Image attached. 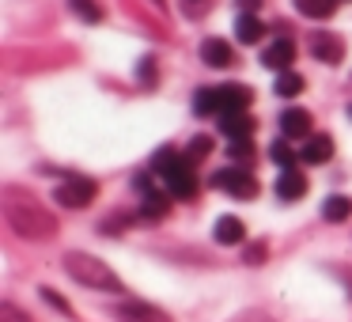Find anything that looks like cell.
I'll return each mask as SVG.
<instances>
[{
	"mask_svg": "<svg viewBox=\"0 0 352 322\" xmlns=\"http://www.w3.org/2000/svg\"><path fill=\"white\" fill-rule=\"evenodd\" d=\"M0 208H4V220L16 231L19 239H31V243H46V239L57 235V220L38 197L23 193L19 186H8L4 197H0Z\"/></svg>",
	"mask_w": 352,
	"mask_h": 322,
	"instance_id": "1",
	"label": "cell"
},
{
	"mask_svg": "<svg viewBox=\"0 0 352 322\" xmlns=\"http://www.w3.org/2000/svg\"><path fill=\"white\" fill-rule=\"evenodd\" d=\"M61 266H65V273H69L76 284H84V288L122 292V281H118V273H114V269H110L102 258H95V254H87V250H65Z\"/></svg>",
	"mask_w": 352,
	"mask_h": 322,
	"instance_id": "2",
	"label": "cell"
},
{
	"mask_svg": "<svg viewBox=\"0 0 352 322\" xmlns=\"http://www.w3.org/2000/svg\"><path fill=\"white\" fill-rule=\"evenodd\" d=\"M152 171H160V175H163L170 197H178V201H193V197H197V175H193V160H190V155H178L175 148H163V152H155Z\"/></svg>",
	"mask_w": 352,
	"mask_h": 322,
	"instance_id": "3",
	"label": "cell"
},
{
	"mask_svg": "<svg viewBox=\"0 0 352 322\" xmlns=\"http://www.w3.org/2000/svg\"><path fill=\"white\" fill-rule=\"evenodd\" d=\"M54 197L61 208H87L99 197V182H95V178H84V175H69V178L57 182Z\"/></svg>",
	"mask_w": 352,
	"mask_h": 322,
	"instance_id": "4",
	"label": "cell"
},
{
	"mask_svg": "<svg viewBox=\"0 0 352 322\" xmlns=\"http://www.w3.org/2000/svg\"><path fill=\"white\" fill-rule=\"evenodd\" d=\"M212 186L223 193H231V197H243V201H254L258 197V182H254V175H246L243 167H223L212 175Z\"/></svg>",
	"mask_w": 352,
	"mask_h": 322,
	"instance_id": "5",
	"label": "cell"
},
{
	"mask_svg": "<svg viewBox=\"0 0 352 322\" xmlns=\"http://www.w3.org/2000/svg\"><path fill=\"white\" fill-rule=\"evenodd\" d=\"M254 92L246 84H220V118L223 114H246Z\"/></svg>",
	"mask_w": 352,
	"mask_h": 322,
	"instance_id": "6",
	"label": "cell"
},
{
	"mask_svg": "<svg viewBox=\"0 0 352 322\" xmlns=\"http://www.w3.org/2000/svg\"><path fill=\"white\" fill-rule=\"evenodd\" d=\"M311 125H314V118L307 114L303 107H288L280 114V133L288 140H307V137H311Z\"/></svg>",
	"mask_w": 352,
	"mask_h": 322,
	"instance_id": "7",
	"label": "cell"
},
{
	"mask_svg": "<svg viewBox=\"0 0 352 322\" xmlns=\"http://www.w3.org/2000/svg\"><path fill=\"white\" fill-rule=\"evenodd\" d=\"M299 160L311 163V167H322L326 160H333V140L322 137V133H311V137L303 140V148H299Z\"/></svg>",
	"mask_w": 352,
	"mask_h": 322,
	"instance_id": "8",
	"label": "cell"
},
{
	"mask_svg": "<svg viewBox=\"0 0 352 322\" xmlns=\"http://www.w3.org/2000/svg\"><path fill=\"white\" fill-rule=\"evenodd\" d=\"M292 61H296V46H292L288 39H276L273 46L261 54V65H265V69H276V72H288Z\"/></svg>",
	"mask_w": 352,
	"mask_h": 322,
	"instance_id": "9",
	"label": "cell"
},
{
	"mask_svg": "<svg viewBox=\"0 0 352 322\" xmlns=\"http://www.w3.org/2000/svg\"><path fill=\"white\" fill-rule=\"evenodd\" d=\"M311 54L318 57V61H326V65H341L344 42L333 39V34H314V39H311Z\"/></svg>",
	"mask_w": 352,
	"mask_h": 322,
	"instance_id": "10",
	"label": "cell"
},
{
	"mask_svg": "<svg viewBox=\"0 0 352 322\" xmlns=\"http://www.w3.org/2000/svg\"><path fill=\"white\" fill-rule=\"evenodd\" d=\"M307 193V178H303V171H280V178H276V197L280 201H299Z\"/></svg>",
	"mask_w": 352,
	"mask_h": 322,
	"instance_id": "11",
	"label": "cell"
},
{
	"mask_svg": "<svg viewBox=\"0 0 352 322\" xmlns=\"http://www.w3.org/2000/svg\"><path fill=\"white\" fill-rule=\"evenodd\" d=\"M137 186H140V193H144V208H140V216H144V220H163V216H167V197H163L160 190H152L148 178H137Z\"/></svg>",
	"mask_w": 352,
	"mask_h": 322,
	"instance_id": "12",
	"label": "cell"
},
{
	"mask_svg": "<svg viewBox=\"0 0 352 322\" xmlns=\"http://www.w3.org/2000/svg\"><path fill=\"white\" fill-rule=\"evenodd\" d=\"M212 235H216V243H223V246H239L246 239V224L239 220V216H220Z\"/></svg>",
	"mask_w": 352,
	"mask_h": 322,
	"instance_id": "13",
	"label": "cell"
},
{
	"mask_svg": "<svg viewBox=\"0 0 352 322\" xmlns=\"http://www.w3.org/2000/svg\"><path fill=\"white\" fill-rule=\"evenodd\" d=\"M201 61L212 65V69H228L231 65V46L223 39H205L201 42Z\"/></svg>",
	"mask_w": 352,
	"mask_h": 322,
	"instance_id": "14",
	"label": "cell"
},
{
	"mask_svg": "<svg viewBox=\"0 0 352 322\" xmlns=\"http://www.w3.org/2000/svg\"><path fill=\"white\" fill-rule=\"evenodd\" d=\"M235 39L243 42V46H258V42L265 39V27H261V19H258V16H243V12H239V19H235Z\"/></svg>",
	"mask_w": 352,
	"mask_h": 322,
	"instance_id": "15",
	"label": "cell"
},
{
	"mask_svg": "<svg viewBox=\"0 0 352 322\" xmlns=\"http://www.w3.org/2000/svg\"><path fill=\"white\" fill-rule=\"evenodd\" d=\"M118 319H125V322H167L155 307H148V303H118Z\"/></svg>",
	"mask_w": 352,
	"mask_h": 322,
	"instance_id": "16",
	"label": "cell"
},
{
	"mask_svg": "<svg viewBox=\"0 0 352 322\" xmlns=\"http://www.w3.org/2000/svg\"><path fill=\"white\" fill-rule=\"evenodd\" d=\"M220 129L228 133L231 140H246L254 133V118L250 114H223L220 118Z\"/></svg>",
	"mask_w": 352,
	"mask_h": 322,
	"instance_id": "17",
	"label": "cell"
},
{
	"mask_svg": "<svg viewBox=\"0 0 352 322\" xmlns=\"http://www.w3.org/2000/svg\"><path fill=\"white\" fill-rule=\"evenodd\" d=\"M296 12L307 19H329L337 12V0H296Z\"/></svg>",
	"mask_w": 352,
	"mask_h": 322,
	"instance_id": "18",
	"label": "cell"
},
{
	"mask_svg": "<svg viewBox=\"0 0 352 322\" xmlns=\"http://www.w3.org/2000/svg\"><path fill=\"white\" fill-rule=\"evenodd\" d=\"M322 216H326L329 224L349 220V216H352V201L341 197V193H337V197H326V201H322Z\"/></svg>",
	"mask_w": 352,
	"mask_h": 322,
	"instance_id": "19",
	"label": "cell"
},
{
	"mask_svg": "<svg viewBox=\"0 0 352 322\" xmlns=\"http://www.w3.org/2000/svg\"><path fill=\"white\" fill-rule=\"evenodd\" d=\"M193 110H197L201 118L220 114V87H201V92H197V99H193Z\"/></svg>",
	"mask_w": 352,
	"mask_h": 322,
	"instance_id": "20",
	"label": "cell"
},
{
	"mask_svg": "<svg viewBox=\"0 0 352 322\" xmlns=\"http://www.w3.org/2000/svg\"><path fill=\"white\" fill-rule=\"evenodd\" d=\"M276 95H280V99H292V95H299L303 92V76H299V72H276Z\"/></svg>",
	"mask_w": 352,
	"mask_h": 322,
	"instance_id": "21",
	"label": "cell"
},
{
	"mask_svg": "<svg viewBox=\"0 0 352 322\" xmlns=\"http://www.w3.org/2000/svg\"><path fill=\"white\" fill-rule=\"evenodd\" d=\"M269 160H273L280 171H292V163H296L299 155L288 148V137H280V140H273V144H269Z\"/></svg>",
	"mask_w": 352,
	"mask_h": 322,
	"instance_id": "22",
	"label": "cell"
},
{
	"mask_svg": "<svg viewBox=\"0 0 352 322\" xmlns=\"http://www.w3.org/2000/svg\"><path fill=\"white\" fill-rule=\"evenodd\" d=\"M72 4V12H76L80 19H87V23H99L102 19V8L95 4V0H69Z\"/></svg>",
	"mask_w": 352,
	"mask_h": 322,
	"instance_id": "23",
	"label": "cell"
},
{
	"mask_svg": "<svg viewBox=\"0 0 352 322\" xmlns=\"http://www.w3.org/2000/svg\"><path fill=\"white\" fill-rule=\"evenodd\" d=\"M228 155H231V160H239V163H246V160L254 155V140H250V137H246V140H231Z\"/></svg>",
	"mask_w": 352,
	"mask_h": 322,
	"instance_id": "24",
	"label": "cell"
},
{
	"mask_svg": "<svg viewBox=\"0 0 352 322\" xmlns=\"http://www.w3.org/2000/svg\"><path fill=\"white\" fill-rule=\"evenodd\" d=\"M208 152H212V140H208V137H193L186 155H190V160H201V155H208Z\"/></svg>",
	"mask_w": 352,
	"mask_h": 322,
	"instance_id": "25",
	"label": "cell"
},
{
	"mask_svg": "<svg viewBox=\"0 0 352 322\" xmlns=\"http://www.w3.org/2000/svg\"><path fill=\"white\" fill-rule=\"evenodd\" d=\"M42 299H46V303H50V307H57V311H61V314H72V307H69V299H65V296H57V292H54V288H42Z\"/></svg>",
	"mask_w": 352,
	"mask_h": 322,
	"instance_id": "26",
	"label": "cell"
},
{
	"mask_svg": "<svg viewBox=\"0 0 352 322\" xmlns=\"http://www.w3.org/2000/svg\"><path fill=\"white\" fill-rule=\"evenodd\" d=\"M243 258L250 261V266H261V261H265V243H250V246H246Z\"/></svg>",
	"mask_w": 352,
	"mask_h": 322,
	"instance_id": "27",
	"label": "cell"
},
{
	"mask_svg": "<svg viewBox=\"0 0 352 322\" xmlns=\"http://www.w3.org/2000/svg\"><path fill=\"white\" fill-rule=\"evenodd\" d=\"M0 322H27V319H23V311H19V307L4 303V307H0Z\"/></svg>",
	"mask_w": 352,
	"mask_h": 322,
	"instance_id": "28",
	"label": "cell"
},
{
	"mask_svg": "<svg viewBox=\"0 0 352 322\" xmlns=\"http://www.w3.org/2000/svg\"><path fill=\"white\" fill-rule=\"evenodd\" d=\"M148 80L155 84V65L152 61H140V84H148Z\"/></svg>",
	"mask_w": 352,
	"mask_h": 322,
	"instance_id": "29",
	"label": "cell"
},
{
	"mask_svg": "<svg viewBox=\"0 0 352 322\" xmlns=\"http://www.w3.org/2000/svg\"><path fill=\"white\" fill-rule=\"evenodd\" d=\"M239 8H243V16H254V12H258V4L261 0H235Z\"/></svg>",
	"mask_w": 352,
	"mask_h": 322,
	"instance_id": "30",
	"label": "cell"
},
{
	"mask_svg": "<svg viewBox=\"0 0 352 322\" xmlns=\"http://www.w3.org/2000/svg\"><path fill=\"white\" fill-rule=\"evenodd\" d=\"M349 118H352V107H349Z\"/></svg>",
	"mask_w": 352,
	"mask_h": 322,
	"instance_id": "31",
	"label": "cell"
}]
</instances>
